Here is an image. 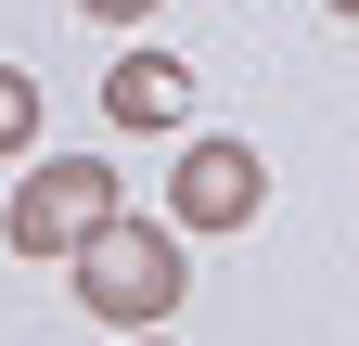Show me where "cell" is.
<instances>
[{"mask_svg": "<svg viewBox=\"0 0 359 346\" xmlns=\"http://www.w3.org/2000/svg\"><path fill=\"white\" fill-rule=\"evenodd\" d=\"M334 13H346V26H359V0H334Z\"/></svg>", "mask_w": 359, "mask_h": 346, "instance_id": "obj_8", "label": "cell"}, {"mask_svg": "<svg viewBox=\"0 0 359 346\" xmlns=\"http://www.w3.org/2000/svg\"><path fill=\"white\" fill-rule=\"evenodd\" d=\"M26 141H39V77L0 64V154H26Z\"/></svg>", "mask_w": 359, "mask_h": 346, "instance_id": "obj_5", "label": "cell"}, {"mask_svg": "<svg viewBox=\"0 0 359 346\" xmlns=\"http://www.w3.org/2000/svg\"><path fill=\"white\" fill-rule=\"evenodd\" d=\"M103 116L116 128H193V64H180V52H116Z\"/></svg>", "mask_w": 359, "mask_h": 346, "instance_id": "obj_4", "label": "cell"}, {"mask_svg": "<svg viewBox=\"0 0 359 346\" xmlns=\"http://www.w3.org/2000/svg\"><path fill=\"white\" fill-rule=\"evenodd\" d=\"M116 346H180V333H167V321H142V333H116Z\"/></svg>", "mask_w": 359, "mask_h": 346, "instance_id": "obj_7", "label": "cell"}, {"mask_svg": "<svg viewBox=\"0 0 359 346\" xmlns=\"http://www.w3.org/2000/svg\"><path fill=\"white\" fill-rule=\"evenodd\" d=\"M65 282H77V308L103 321V333H142V321H180V295H193V244H180L167 219H128V205H116V219L65 256Z\"/></svg>", "mask_w": 359, "mask_h": 346, "instance_id": "obj_1", "label": "cell"}, {"mask_svg": "<svg viewBox=\"0 0 359 346\" xmlns=\"http://www.w3.org/2000/svg\"><path fill=\"white\" fill-rule=\"evenodd\" d=\"M116 205H128V193H116V167H103V154H52V167H26V193H13V219H0V244L39 256V270H65V256L103 231Z\"/></svg>", "mask_w": 359, "mask_h": 346, "instance_id": "obj_2", "label": "cell"}, {"mask_svg": "<svg viewBox=\"0 0 359 346\" xmlns=\"http://www.w3.org/2000/svg\"><path fill=\"white\" fill-rule=\"evenodd\" d=\"M77 13H90V26H142L154 0H77Z\"/></svg>", "mask_w": 359, "mask_h": 346, "instance_id": "obj_6", "label": "cell"}, {"mask_svg": "<svg viewBox=\"0 0 359 346\" xmlns=\"http://www.w3.org/2000/svg\"><path fill=\"white\" fill-rule=\"evenodd\" d=\"M257 193H269L257 141L193 128V141H180V167H167V231H244V219H257Z\"/></svg>", "mask_w": 359, "mask_h": 346, "instance_id": "obj_3", "label": "cell"}]
</instances>
